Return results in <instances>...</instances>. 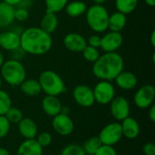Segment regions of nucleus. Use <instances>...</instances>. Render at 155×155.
Wrapping results in <instances>:
<instances>
[{
	"mask_svg": "<svg viewBox=\"0 0 155 155\" xmlns=\"http://www.w3.org/2000/svg\"><path fill=\"white\" fill-rule=\"evenodd\" d=\"M15 6L0 2V28H5L15 21Z\"/></svg>",
	"mask_w": 155,
	"mask_h": 155,
	"instance_id": "aec40b11",
	"label": "nucleus"
},
{
	"mask_svg": "<svg viewBox=\"0 0 155 155\" xmlns=\"http://www.w3.org/2000/svg\"><path fill=\"white\" fill-rule=\"evenodd\" d=\"M3 2H5L8 5H11L13 6H15V5H20L23 2V0H3Z\"/></svg>",
	"mask_w": 155,
	"mask_h": 155,
	"instance_id": "58836bf2",
	"label": "nucleus"
},
{
	"mask_svg": "<svg viewBox=\"0 0 155 155\" xmlns=\"http://www.w3.org/2000/svg\"><path fill=\"white\" fill-rule=\"evenodd\" d=\"M150 41H151V45L153 47H155V31L153 30L151 34V36H150Z\"/></svg>",
	"mask_w": 155,
	"mask_h": 155,
	"instance_id": "ea45409f",
	"label": "nucleus"
},
{
	"mask_svg": "<svg viewBox=\"0 0 155 155\" xmlns=\"http://www.w3.org/2000/svg\"><path fill=\"white\" fill-rule=\"evenodd\" d=\"M88 26L95 33H104L108 29L109 13L103 5H93L85 12Z\"/></svg>",
	"mask_w": 155,
	"mask_h": 155,
	"instance_id": "20e7f679",
	"label": "nucleus"
},
{
	"mask_svg": "<svg viewBox=\"0 0 155 155\" xmlns=\"http://www.w3.org/2000/svg\"><path fill=\"white\" fill-rule=\"evenodd\" d=\"M116 85L125 91L133 90L134 87H136L138 84V79L136 75L129 71H123L121 72L116 78L114 79Z\"/></svg>",
	"mask_w": 155,
	"mask_h": 155,
	"instance_id": "f3484780",
	"label": "nucleus"
},
{
	"mask_svg": "<svg viewBox=\"0 0 155 155\" xmlns=\"http://www.w3.org/2000/svg\"><path fill=\"white\" fill-rule=\"evenodd\" d=\"M69 0H45L46 11L52 13H58L64 10Z\"/></svg>",
	"mask_w": 155,
	"mask_h": 155,
	"instance_id": "bb28decb",
	"label": "nucleus"
},
{
	"mask_svg": "<svg viewBox=\"0 0 155 155\" xmlns=\"http://www.w3.org/2000/svg\"><path fill=\"white\" fill-rule=\"evenodd\" d=\"M114 5L118 12L128 15L136 9L138 0H115Z\"/></svg>",
	"mask_w": 155,
	"mask_h": 155,
	"instance_id": "393cba45",
	"label": "nucleus"
},
{
	"mask_svg": "<svg viewBox=\"0 0 155 155\" xmlns=\"http://www.w3.org/2000/svg\"><path fill=\"white\" fill-rule=\"evenodd\" d=\"M52 46L51 35L45 33L40 27H28L20 34V48L26 54L43 55L48 53Z\"/></svg>",
	"mask_w": 155,
	"mask_h": 155,
	"instance_id": "f257e3e1",
	"label": "nucleus"
},
{
	"mask_svg": "<svg viewBox=\"0 0 155 155\" xmlns=\"http://www.w3.org/2000/svg\"><path fill=\"white\" fill-rule=\"evenodd\" d=\"M11 106L12 100L10 95L5 91L0 89V115H5Z\"/></svg>",
	"mask_w": 155,
	"mask_h": 155,
	"instance_id": "c85d7f7f",
	"label": "nucleus"
},
{
	"mask_svg": "<svg viewBox=\"0 0 155 155\" xmlns=\"http://www.w3.org/2000/svg\"><path fill=\"white\" fill-rule=\"evenodd\" d=\"M35 140L40 144V146L42 148H45V147L49 146L52 143L53 136L48 132H42L40 134H37V135L35 137Z\"/></svg>",
	"mask_w": 155,
	"mask_h": 155,
	"instance_id": "2f4dec72",
	"label": "nucleus"
},
{
	"mask_svg": "<svg viewBox=\"0 0 155 155\" xmlns=\"http://www.w3.org/2000/svg\"><path fill=\"white\" fill-rule=\"evenodd\" d=\"M64 45L74 53H82L87 45L86 39L80 34L69 33L64 37Z\"/></svg>",
	"mask_w": 155,
	"mask_h": 155,
	"instance_id": "ddd939ff",
	"label": "nucleus"
},
{
	"mask_svg": "<svg viewBox=\"0 0 155 155\" xmlns=\"http://www.w3.org/2000/svg\"><path fill=\"white\" fill-rule=\"evenodd\" d=\"M0 155H10V153L6 148L0 147Z\"/></svg>",
	"mask_w": 155,
	"mask_h": 155,
	"instance_id": "a19ab883",
	"label": "nucleus"
},
{
	"mask_svg": "<svg viewBox=\"0 0 155 155\" xmlns=\"http://www.w3.org/2000/svg\"><path fill=\"white\" fill-rule=\"evenodd\" d=\"M5 116L6 117V119L9 121L10 124H18L24 118L23 112L20 109L16 107H13V106H11L8 109Z\"/></svg>",
	"mask_w": 155,
	"mask_h": 155,
	"instance_id": "cd10ccee",
	"label": "nucleus"
},
{
	"mask_svg": "<svg viewBox=\"0 0 155 155\" xmlns=\"http://www.w3.org/2000/svg\"><path fill=\"white\" fill-rule=\"evenodd\" d=\"M155 99V88L153 84H143L135 93L134 101L140 109H148L153 104Z\"/></svg>",
	"mask_w": 155,
	"mask_h": 155,
	"instance_id": "6e6552de",
	"label": "nucleus"
},
{
	"mask_svg": "<svg viewBox=\"0 0 155 155\" xmlns=\"http://www.w3.org/2000/svg\"><path fill=\"white\" fill-rule=\"evenodd\" d=\"M59 155H86L83 147L79 144L72 143L66 145Z\"/></svg>",
	"mask_w": 155,
	"mask_h": 155,
	"instance_id": "7c9ffc66",
	"label": "nucleus"
},
{
	"mask_svg": "<svg viewBox=\"0 0 155 155\" xmlns=\"http://www.w3.org/2000/svg\"><path fill=\"white\" fill-rule=\"evenodd\" d=\"M16 155H43V148L35 139L25 140L19 145Z\"/></svg>",
	"mask_w": 155,
	"mask_h": 155,
	"instance_id": "6ab92c4d",
	"label": "nucleus"
},
{
	"mask_svg": "<svg viewBox=\"0 0 155 155\" xmlns=\"http://www.w3.org/2000/svg\"><path fill=\"white\" fill-rule=\"evenodd\" d=\"M149 111H148V117L149 119L151 120V122H155V105L153 104L151 105L149 108Z\"/></svg>",
	"mask_w": 155,
	"mask_h": 155,
	"instance_id": "4c0bfd02",
	"label": "nucleus"
},
{
	"mask_svg": "<svg viewBox=\"0 0 155 155\" xmlns=\"http://www.w3.org/2000/svg\"><path fill=\"white\" fill-rule=\"evenodd\" d=\"M72 94L74 102L81 107L88 108L93 106L95 103L93 89L86 84L76 85Z\"/></svg>",
	"mask_w": 155,
	"mask_h": 155,
	"instance_id": "1a4fd4ad",
	"label": "nucleus"
},
{
	"mask_svg": "<svg viewBox=\"0 0 155 155\" xmlns=\"http://www.w3.org/2000/svg\"><path fill=\"white\" fill-rule=\"evenodd\" d=\"M124 37L121 32H113L110 31L106 33L101 39L100 48L104 53L116 52L123 45Z\"/></svg>",
	"mask_w": 155,
	"mask_h": 155,
	"instance_id": "f8f14e48",
	"label": "nucleus"
},
{
	"mask_svg": "<svg viewBox=\"0 0 155 155\" xmlns=\"http://www.w3.org/2000/svg\"><path fill=\"white\" fill-rule=\"evenodd\" d=\"M3 81L11 86L20 85L21 83L26 79V71L23 64L19 60L9 59L5 61L0 68Z\"/></svg>",
	"mask_w": 155,
	"mask_h": 155,
	"instance_id": "7ed1b4c3",
	"label": "nucleus"
},
{
	"mask_svg": "<svg viewBox=\"0 0 155 155\" xmlns=\"http://www.w3.org/2000/svg\"><path fill=\"white\" fill-rule=\"evenodd\" d=\"M28 16H29V13L27 9L25 7H19L15 11V20H17L19 22H24L28 19Z\"/></svg>",
	"mask_w": 155,
	"mask_h": 155,
	"instance_id": "72a5a7b5",
	"label": "nucleus"
},
{
	"mask_svg": "<svg viewBox=\"0 0 155 155\" xmlns=\"http://www.w3.org/2000/svg\"><path fill=\"white\" fill-rule=\"evenodd\" d=\"M4 62H5V56H4L3 53L0 51V68H1V66L3 65Z\"/></svg>",
	"mask_w": 155,
	"mask_h": 155,
	"instance_id": "37998d69",
	"label": "nucleus"
},
{
	"mask_svg": "<svg viewBox=\"0 0 155 155\" xmlns=\"http://www.w3.org/2000/svg\"><path fill=\"white\" fill-rule=\"evenodd\" d=\"M144 155H155V144L153 143H147L143 147Z\"/></svg>",
	"mask_w": 155,
	"mask_h": 155,
	"instance_id": "e433bc0d",
	"label": "nucleus"
},
{
	"mask_svg": "<svg viewBox=\"0 0 155 155\" xmlns=\"http://www.w3.org/2000/svg\"><path fill=\"white\" fill-rule=\"evenodd\" d=\"M102 145L103 143H101L99 137L94 136L86 140L82 147L86 155H94Z\"/></svg>",
	"mask_w": 155,
	"mask_h": 155,
	"instance_id": "a878e982",
	"label": "nucleus"
},
{
	"mask_svg": "<svg viewBox=\"0 0 155 155\" xmlns=\"http://www.w3.org/2000/svg\"><path fill=\"white\" fill-rule=\"evenodd\" d=\"M42 109L45 114L54 117L62 112L63 105L57 96L45 95L42 100Z\"/></svg>",
	"mask_w": 155,
	"mask_h": 155,
	"instance_id": "2eb2a0df",
	"label": "nucleus"
},
{
	"mask_svg": "<svg viewBox=\"0 0 155 155\" xmlns=\"http://www.w3.org/2000/svg\"><path fill=\"white\" fill-rule=\"evenodd\" d=\"M126 15L116 11L114 14L109 15L108 29H110V31L113 32H121L126 25Z\"/></svg>",
	"mask_w": 155,
	"mask_h": 155,
	"instance_id": "4be33fe9",
	"label": "nucleus"
},
{
	"mask_svg": "<svg viewBox=\"0 0 155 155\" xmlns=\"http://www.w3.org/2000/svg\"><path fill=\"white\" fill-rule=\"evenodd\" d=\"M109 104L111 114L117 122L130 116V104L125 97L115 96Z\"/></svg>",
	"mask_w": 155,
	"mask_h": 155,
	"instance_id": "9d476101",
	"label": "nucleus"
},
{
	"mask_svg": "<svg viewBox=\"0 0 155 155\" xmlns=\"http://www.w3.org/2000/svg\"><path fill=\"white\" fill-rule=\"evenodd\" d=\"M145 4L151 7H153L155 5V0H144Z\"/></svg>",
	"mask_w": 155,
	"mask_h": 155,
	"instance_id": "79ce46f5",
	"label": "nucleus"
},
{
	"mask_svg": "<svg viewBox=\"0 0 155 155\" xmlns=\"http://www.w3.org/2000/svg\"><path fill=\"white\" fill-rule=\"evenodd\" d=\"M124 61L123 56L117 52L104 53L93 64L94 75L104 81L112 82L116 76L124 71Z\"/></svg>",
	"mask_w": 155,
	"mask_h": 155,
	"instance_id": "f03ea898",
	"label": "nucleus"
},
{
	"mask_svg": "<svg viewBox=\"0 0 155 155\" xmlns=\"http://www.w3.org/2000/svg\"><path fill=\"white\" fill-rule=\"evenodd\" d=\"M94 2V4L96 5H103L104 3H105L107 0H93Z\"/></svg>",
	"mask_w": 155,
	"mask_h": 155,
	"instance_id": "c03bdc74",
	"label": "nucleus"
},
{
	"mask_svg": "<svg viewBox=\"0 0 155 155\" xmlns=\"http://www.w3.org/2000/svg\"><path fill=\"white\" fill-rule=\"evenodd\" d=\"M58 26V17L56 14L52 12H45L40 22V28L45 33L51 35Z\"/></svg>",
	"mask_w": 155,
	"mask_h": 155,
	"instance_id": "412c9836",
	"label": "nucleus"
},
{
	"mask_svg": "<svg viewBox=\"0 0 155 155\" xmlns=\"http://www.w3.org/2000/svg\"><path fill=\"white\" fill-rule=\"evenodd\" d=\"M0 47L6 51H14L20 47V34L14 30L0 33Z\"/></svg>",
	"mask_w": 155,
	"mask_h": 155,
	"instance_id": "4468645a",
	"label": "nucleus"
},
{
	"mask_svg": "<svg viewBox=\"0 0 155 155\" xmlns=\"http://www.w3.org/2000/svg\"><path fill=\"white\" fill-rule=\"evenodd\" d=\"M121 127L123 132V136L127 139H135L140 134V125L139 123L133 117L128 116L123 121H121Z\"/></svg>",
	"mask_w": 155,
	"mask_h": 155,
	"instance_id": "a211bd4d",
	"label": "nucleus"
},
{
	"mask_svg": "<svg viewBox=\"0 0 155 155\" xmlns=\"http://www.w3.org/2000/svg\"><path fill=\"white\" fill-rule=\"evenodd\" d=\"M103 145L114 146L120 142L123 137V132L121 124L119 122H114L105 125L98 135Z\"/></svg>",
	"mask_w": 155,
	"mask_h": 155,
	"instance_id": "423d86ee",
	"label": "nucleus"
},
{
	"mask_svg": "<svg viewBox=\"0 0 155 155\" xmlns=\"http://www.w3.org/2000/svg\"><path fill=\"white\" fill-rule=\"evenodd\" d=\"M2 84H3V79H2V76H1V74H0V89H1V87H2Z\"/></svg>",
	"mask_w": 155,
	"mask_h": 155,
	"instance_id": "a18cd8bd",
	"label": "nucleus"
},
{
	"mask_svg": "<svg viewBox=\"0 0 155 155\" xmlns=\"http://www.w3.org/2000/svg\"><path fill=\"white\" fill-rule=\"evenodd\" d=\"M83 55L84 58L90 63H94L100 56V52L98 50V48H94L89 45H86L85 48L83 50Z\"/></svg>",
	"mask_w": 155,
	"mask_h": 155,
	"instance_id": "c756f323",
	"label": "nucleus"
},
{
	"mask_svg": "<svg viewBox=\"0 0 155 155\" xmlns=\"http://www.w3.org/2000/svg\"><path fill=\"white\" fill-rule=\"evenodd\" d=\"M94 101L99 104H109L115 97V88L112 82L101 80L93 89Z\"/></svg>",
	"mask_w": 155,
	"mask_h": 155,
	"instance_id": "0eeeda50",
	"label": "nucleus"
},
{
	"mask_svg": "<svg viewBox=\"0 0 155 155\" xmlns=\"http://www.w3.org/2000/svg\"><path fill=\"white\" fill-rule=\"evenodd\" d=\"M87 8H88V6L84 2L80 1V0H75V1L68 2L64 10L69 16L79 17L82 15L85 14Z\"/></svg>",
	"mask_w": 155,
	"mask_h": 155,
	"instance_id": "b1692460",
	"label": "nucleus"
},
{
	"mask_svg": "<svg viewBox=\"0 0 155 155\" xmlns=\"http://www.w3.org/2000/svg\"><path fill=\"white\" fill-rule=\"evenodd\" d=\"M38 82L42 92L45 95L58 96L66 91V87L62 77L52 70H45L39 75Z\"/></svg>",
	"mask_w": 155,
	"mask_h": 155,
	"instance_id": "39448f33",
	"label": "nucleus"
},
{
	"mask_svg": "<svg viewBox=\"0 0 155 155\" xmlns=\"http://www.w3.org/2000/svg\"><path fill=\"white\" fill-rule=\"evenodd\" d=\"M52 127L56 134L62 136H68L74 132V124L68 114L60 113L53 117Z\"/></svg>",
	"mask_w": 155,
	"mask_h": 155,
	"instance_id": "9b49d317",
	"label": "nucleus"
},
{
	"mask_svg": "<svg viewBox=\"0 0 155 155\" xmlns=\"http://www.w3.org/2000/svg\"><path fill=\"white\" fill-rule=\"evenodd\" d=\"M18 131L22 137L25 140L29 139H35L38 134L37 124L34 120L28 117H24L18 123Z\"/></svg>",
	"mask_w": 155,
	"mask_h": 155,
	"instance_id": "dca6fc26",
	"label": "nucleus"
},
{
	"mask_svg": "<svg viewBox=\"0 0 155 155\" xmlns=\"http://www.w3.org/2000/svg\"><path fill=\"white\" fill-rule=\"evenodd\" d=\"M19 86L21 92L27 96H36L42 92L40 84L36 79H25Z\"/></svg>",
	"mask_w": 155,
	"mask_h": 155,
	"instance_id": "5701e85b",
	"label": "nucleus"
},
{
	"mask_svg": "<svg viewBox=\"0 0 155 155\" xmlns=\"http://www.w3.org/2000/svg\"><path fill=\"white\" fill-rule=\"evenodd\" d=\"M94 155H118L114 146L102 145Z\"/></svg>",
	"mask_w": 155,
	"mask_h": 155,
	"instance_id": "f704fd0d",
	"label": "nucleus"
},
{
	"mask_svg": "<svg viewBox=\"0 0 155 155\" xmlns=\"http://www.w3.org/2000/svg\"><path fill=\"white\" fill-rule=\"evenodd\" d=\"M11 124L5 115H0V138L5 137L10 131Z\"/></svg>",
	"mask_w": 155,
	"mask_h": 155,
	"instance_id": "473e14b6",
	"label": "nucleus"
},
{
	"mask_svg": "<svg viewBox=\"0 0 155 155\" xmlns=\"http://www.w3.org/2000/svg\"><path fill=\"white\" fill-rule=\"evenodd\" d=\"M101 39H102V36H100L98 35H93L86 40L87 45L99 49L100 45H101Z\"/></svg>",
	"mask_w": 155,
	"mask_h": 155,
	"instance_id": "c9c22d12",
	"label": "nucleus"
}]
</instances>
